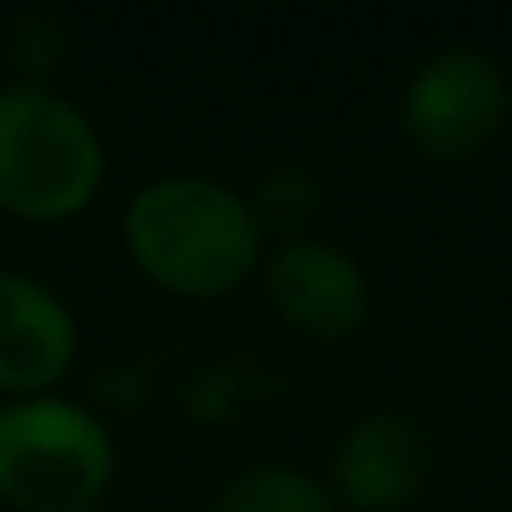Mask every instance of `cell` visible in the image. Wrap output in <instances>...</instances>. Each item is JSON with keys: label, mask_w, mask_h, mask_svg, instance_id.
I'll return each instance as SVG.
<instances>
[{"label": "cell", "mask_w": 512, "mask_h": 512, "mask_svg": "<svg viewBox=\"0 0 512 512\" xmlns=\"http://www.w3.org/2000/svg\"><path fill=\"white\" fill-rule=\"evenodd\" d=\"M131 272L171 302H226L256 282L267 236L241 186L201 171H161L121 206Z\"/></svg>", "instance_id": "cell-1"}, {"label": "cell", "mask_w": 512, "mask_h": 512, "mask_svg": "<svg viewBox=\"0 0 512 512\" xmlns=\"http://www.w3.org/2000/svg\"><path fill=\"white\" fill-rule=\"evenodd\" d=\"M106 136L61 86L0 81V216L66 226L106 191Z\"/></svg>", "instance_id": "cell-2"}, {"label": "cell", "mask_w": 512, "mask_h": 512, "mask_svg": "<svg viewBox=\"0 0 512 512\" xmlns=\"http://www.w3.org/2000/svg\"><path fill=\"white\" fill-rule=\"evenodd\" d=\"M121 442L111 422L71 397L0 402V512H81L111 497Z\"/></svg>", "instance_id": "cell-3"}, {"label": "cell", "mask_w": 512, "mask_h": 512, "mask_svg": "<svg viewBox=\"0 0 512 512\" xmlns=\"http://www.w3.org/2000/svg\"><path fill=\"white\" fill-rule=\"evenodd\" d=\"M512 121V76L482 46H442L422 56L397 91V131L427 166L482 161Z\"/></svg>", "instance_id": "cell-4"}, {"label": "cell", "mask_w": 512, "mask_h": 512, "mask_svg": "<svg viewBox=\"0 0 512 512\" xmlns=\"http://www.w3.org/2000/svg\"><path fill=\"white\" fill-rule=\"evenodd\" d=\"M256 287H262L272 317L292 337H307V342H322V347L352 342L372 317L367 267L342 241H327L322 231L267 246Z\"/></svg>", "instance_id": "cell-5"}, {"label": "cell", "mask_w": 512, "mask_h": 512, "mask_svg": "<svg viewBox=\"0 0 512 512\" xmlns=\"http://www.w3.org/2000/svg\"><path fill=\"white\" fill-rule=\"evenodd\" d=\"M437 477V437L402 407H372L342 427L327 457V492L342 512H407Z\"/></svg>", "instance_id": "cell-6"}, {"label": "cell", "mask_w": 512, "mask_h": 512, "mask_svg": "<svg viewBox=\"0 0 512 512\" xmlns=\"http://www.w3.org/2000/svg\"><path fill=\"white\" fill-rule=\"evenodd\" d=\"M81 362L76 307L36 272L0 267V402L61 392Z\"/></svg>", "instance_id": "cell-7"}, {"label": "cell", "mask_w": 512, "mask_h": 512, "mask_svg": "<svg viewBox=\"0 0 512 512\" xmlns=\"http://www.w3.org/2000/svg\"><path fill=\"white\" fill-rule=\"evenodd\" d=\"M206 512H342V507L312 467L251 462L211 492Z\"/></svg>", "instance_id": "cell-8"}, {"label": "cell", "mask_w": 512, "mask_h": 512, "mask_svg": "<svg viewBox=\"0 0 512 512\" xmlns=\"http://www.w3.org/2000/svg\"><path fill=\"white\" fill-rule=\"evenodd\" d=\"M246 201H251V216L262 226L267 246H277V241L317 236L322 211H327V181L307 161H277L272 171L256 176Z\"/></svg>", "instance_id": "cell-9"}, {"label": "cell", "mask_w": 512, "mask_h": 512, "mask_svg": "<svg viewBox=\"0 0 512 512\" xmlns=\"http://www.w3.org/2000/svg\"><path fill=\"white\" fill-rule=\"evenodd\" d=\"M71 61H76V26L61 6H26L0 36V71H11L6 81L56 86Z\"/></svg>", "instance_id": "cell-10"}, {"label": "cell", "mask_w": 512, "mask_h": 512, "mask_svg": "<svg viewBox=\"0 0 512 512\" xmlns=\"http://www.w3.org/2000/svg\"><path fill=\"white\" fill-rule=\"evenodd\" d=\"M81 512H126V507H111V502H96V507H81Z\"/></svg>", "instance_id": "cell-11"}]
</instances>
